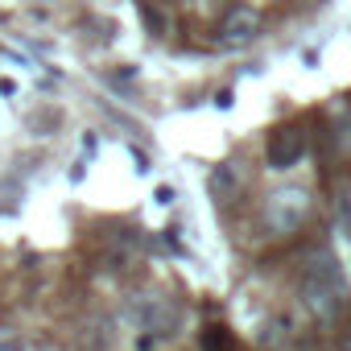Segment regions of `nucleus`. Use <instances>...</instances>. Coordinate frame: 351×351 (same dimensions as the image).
I'll use <instances>...</instances> for the list:
<instances>
[{
  "mask_svg": "<svg viewBox=\"0 0 351 351\" xmlns=\"http://www.w3.org/2000/svg\"><path fill=\"white\" fill-rule=\"evenodd\" d=\"M199 347H203V351H236V343H232V335H228L223 326H207L203 339H199Z\"/></svg>",
  "mask_w": 351,
  "mask_h": 351,
  "instance_id": "nucleus-8",
  "label": "nucleus"
},
{
  "mask_svg": "<svg viewBox=\"0 0 351 351\" xmlns=\"http://www.w3.org/2000/svg\"><path fill=\"white\" fill-rule=\"evenodd\" d=\"M306 211H310V195L302 191V186H281L269 203H265V219L285 236V232H293L302 219H306Z\"/></svg>",
  "mask_w": 351,
  "mask_h": 351,
  "instance_id": "nucleus-2",
  "label": "nucleus"
},
{
  "mask_svg": "<svg viewBox=\"0 0 351 351\" xmlns=\"http://www.w3.org/2000/svg\"><path fill=\"white\" fill-rule=\"evenodd\" d=\"M306 273H310V277H322V281H343L339 256H335L330 248H310V252H306Z\"/></svg>",
  "mask_w": 351,
  "mask_h": 351,
  "instance_id": "nucleus-5",
  "label": "nucleus"
},
{
  "mask_svg": "<svg viewBox=\"0 0 351 351\" xmlns=\"http://www.w3.org/2000/svg\"><path fill=\"white\" fill-rule=\"evenodd\" d=\"M330 203H335V219H339V223H343V232L351 236V178H339V182H335Z\"/></svg>",
  "mask_w": 351,
  "mask_h": 351,
  "instance_id": "nucleus-7",
  "label": "nucleus"
},
{
  "mask_svg": "<svg viewBox=\"0 0 351 351\" xmlns=\"http://www.w3.org/2000/svg\"><path fill=\"white\" fill-rule=\"evenodd\" d=\"M343 298H347V285L343 281H322V277L302 273V302H306V310L314 318H322V322L339 318L343 314Z\"/></svg>",
  "mask_w": 351,
  "mask_h": 351,
  "instance_id": "nucleus-1",
  "label": "nucleus"
},
{
  "mask_svg": "<svg viewBox=\"0 0 351 351\" xmlns=\"http://www.w3.org/2000/svg\"><path fill=\"white\" fill-rule=\"evenodd\" d=\"M302 157H306V132L293 128V124L277 128V132L269 136V145H265V161H269V169H293Z\"/></svg>",
  "mask_w": 351,
  "mask_h": 351,
  "instance_id": "nucleus-3",
  "label": "nucleus"
},
{
  "mask_svg": "<svg viewBox=\"0 0 351 351\" xmlns=\"http://www.w3.org/2000/svg\"><path fill=\"white\" fill-rule=\"evenodd\" d=\"M256 29H261V17H256L252 9H232V13L223 17V25H219L223 42H252Z\"/></svg>",
  "mask_w": 351,
  "mask_h": 351,
  "instance_id": "nucleus-4",
  "label": "nucleus"
},
{
  "mask_svg": "<svg viewBox=\"0 0 351 351\" xmlns=\"http://www.w3.org/2000/svg\"><path fill=\"white\" fill-rule=\"evenodd\" d=\"M343 351H351V335H347V339H343Z\"/></svg>",
  "mask_w": 351,
  "mask_h": 351,
  "instance_id": "nucleus-10",
  "label": "nucleus"
},
{
  "mask_svg": "<svg viewBox=\"0 0 351 351\" xmlns=\"http://www.w3.org/2000/svg\"><path fill=\"white\" fill-rule=\"evenodd\" d=\"M132 161H136V169H141V173L149 169V157H145V153H136V149H132Z\"/></svg>",
  "mask_w": 351,
  "mask_h": 351,
  "instance_id": "nucleus-9",
  "label": "nucleus"
},
{
  "mask_svg": "<svg viewBox=\"0 0 351 351\" xmlns=\"http://www.w3.org/2000/svg\"><path fill=\"white\" fill-rule=\"evenodd\" d=\"M240 186H244V169H240V161H228V165H219V169H215L211 191H215L219 199H232Z\"/></svg>",
  "mask_w": 351,
  "mask_h": 351,
  "instance_id": "nucleus-6",
  "label": "nucleus"
}]
</instances>
